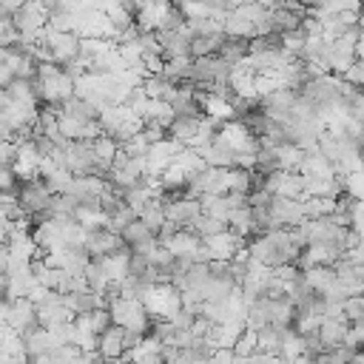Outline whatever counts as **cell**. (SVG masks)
Returning a JSON list of instances; mask_svg holds the SVG:
<instances>
[{
  "instance_id": "11",
  "label": "cell",
  "mask_w": 364,
  "mask_h": 364,
  "mask_svg": "<svg viewBox=\"0 0 364 364\" xmlns=\"http://www.w3.org/2000/svg\"><path fill=\"white\" fill-rule=\"evenodd\" d=\"M80 202H102V196L111 191V182L100 173H80L74 176L71 188H68Z\"/></svg>"
},
{
  "instance_id": "18",
  "label": "cell",
  "mask_w": 364,
  "mask_h": 364,
  "mask_svg": "<svg viewBox=\"0 0 364 364\" xmlns=\"http://www.w3.org/2000/svg\"><path fill=\"white\" fill-rule=\"evenodd\" d=\"M159 245H165L173 256H191L193 259V253L199 250V245H202V236L196 233V230H191V228H176L171 236H165Z\"/></svg>"
},
{
  "instance_id": "1",
  "label": "cell",
  "mask_w": 364,
  "mask_h": 364,
  "mask_svg": "<svg viewBox=\"0 0 364 364\" xmlns=\"http://www.w3.org/2000/svg\"><path fill=\"white\" fill-rule=\"evenodd\" d=\"M34 88L43 105H63L68 97H74V77L54 60L37 63Z\"/></svg>"
},
{
  "instance_id": "45",
  "label": "cell",
  "mask_w": 364,
  "mask_h": 364,
  "mask_svg": "<svg viewBox=\"0 0 364 364\" xmlns=\"http://www.w3.org/2000/svg\"><path fill=\"white\" fill-rule=\"evenodd\" d=\"M11 136H14V128L0 117V139H11Z\"/></svg>"
},
{
  "instance_id": "9",
  "label": "cell",
  "mask_w": 364,
  "mask_h": 364,
  "mask_svg": "<svg viewBox=\"0 0 364 364\" xmlns=\"http://www.w3.org/2000/svg\"><path fill=\"white\" fill-rule=\"evenodd\" d=\"M179 142H173L171 136H165V139H159V142H151V148H148V154H145V173L148 176H159L173 159H176V154H179Z\"/></svg>"
},
{
  "instance_id": "27",
  "label": "cell",
  "mask_w": 364,
  "mask_h": 364,
  "mask_svg": "<svg viewBox=\"0 0 364 364\" xmlns=\"http://www.w3.org/2000/svg\"><path fill=\"white\" fill-rule=\"evenodd\" d=\"M142 88H145V94L154 97V100H171V97L176 94V82L168 80L165 74H145V77H142Z\"/></svg>"
},
{
  "instance_id": "5",
  "label": "cell",
  "mask_w": 364,
  "mask_h": 364,
  "mask_svg": "<svg viewBox=\"0 0 364 364\" xmlns=\"http://www.w3.org/2000/svg\"><path fill=\"white\" fill-rule=\"evenodd\" d=\"M142 176H145V156H128V154L119 148V154H117L114 162H111L108 182L122 193L125 188L136 185Z\"/></svg>"
},
{
  "instance_id": "35",
  "label": "cell",
  "mask_w": 364,
  "mask_h": 364,
  "mask_svg": "<svg viewBox=\"0 0 364 364\" xmlns=\"http://www.w3.org/2000/svg\"><path fill=\"white\" fill-rule=\"evenodd\" d=\"M304 216L316 219V216H330L333 213V199L330 196H304Z\"/></svg>"
},
{
  "instance_id": "33",
  "label": "cell",
  "mask_w": 364,
  "mask_h": 364,
  "mask_svg": "<svg viewBox=\"0 0 364 364\" xmlns=\"http://www.w3.org/2000/svg\"><path fill=\"white\" fill-rule=\"evenodd\" d=\"M282 168V162H279V151L276 148H267V145H259L256 148V165H253V171H259V173H273V171H279Z\"/></svg>"
},
{
  "instance_id": "6",
  "label": "cell",
  "mask_w": 364,
  "mask_h": 364,
  "mask_svg": "<svg viewBox=\"0 0 364 364\" xmlns=\"http://www.w3.org/2000/svg\"><path fill=\"white\" fill-rule=\"evenodd\" d=\"M43 43L51 48V57L60 65H65V63H71V60L80 57V34L77 31H63V28H54L48 23L43 28Z\"/></svg>"
},
{
  "instance_id": "8",
  "label": "cell",
  "mask_w": 364,
  "mask_h": 364,
  "mask_svg": "<svg viewBox=\"0 0 364 364\" xmlns=\"http://www.w3.org/2000/svg\"><path fill=\"white\" fill-rule=\"evenodd\" d=\"M304 216V202L290 199V196H276L270 199V228H296L301 225Z\"/></svg>"
},
{
  "instance_id": "44",
  "label": "cell",
  "mask_w": 364,
  "mask_h": 364,
  "mask_svg": "<svg viewBox=\"0 0 364 364\" xmlns=\"http://www.w3.org/2000/svg\"><path fill=\"white\" fill-rule=\"evenodd\" d=\"M23 3H26V0H0V9H3L6 14H14V11H17Z\"/></svg>"
},
{
  "instance_id": "29",
  "label": "cell",
  "mask_w": 364,
  "mask_h": 364,
  "mask_svg": "<svg viewBox=\"0 0 364 364\" xmlns=\"http://www.w3.org/2000/svg\"><path fill=\"white\" fill-rule=\"evenodd\" d=\"M65 114H71L74 119H80V122H91V119H97L100 117V111L85 100V97H80V94H74V97H68L63 105H60Z\"/></svg>"
},
{
  "instance_id": "20",
  "label": "cell",
  "mask_w": 364,
  "mask_h": 364,
  "mask_svg": "<svg viewBox=\"0 0 364 364\" xmlns=\"http://www.w3.org/2000/svg\"><path fill=\"white\" fill-rule=\"evenodd\" d=\"M202 156H205L208 165H216V168H230V165H236V148H233L222 134H216V136L210 139V145L202 151Z\"/></svg>"
},
{
  "instance_id": "46",
  "label": "cell",
  "mask_w": 364,
  "mask_h": 364,
  "mask_svg": "<svg viewBox=\"0 0 364 364\" xmlns=\"http://www.w3.org/2000/svg\"><path fill=\"white\" fill-rule=\"evenodd\" d=\"M9 102H11V94H9V88H0V111H3Z\"/></svg>"
},
{
  "instance_id": "30",
  "label": "cell",
  "mask_w": 364,
  "mask_h": 364,
  "mask_svg": "<svg viewBox=\"0 0 364 364\" xmlns=\"http://www.w3.org/2000/svg\"><path fill=\"white\" fill-rule=\"evenodd\" d=\"M85 279H88V287H94L97 293H102V299H105V290L114 284L111 279H108V273H105V267H102V262L97 259V256H91V262L85 264Z\"/></svg>"
},
{
  "instance_id": "49",
  "label": "cell",
  "mask_w": 364,
  "mask_h": 364,
  "mask_svg": "<svg viewBox=\"0 0 364 364\" xmlns=\"http://www.w3.org/2000/svg\"><path fill=\"white\" fill-rule=\"evenodd\" d=\"M361 296H364V287H361Z\"/></svg>"
},
{
  "instance_id": "23",
  "label": "cell",
  "mask_w": 364,
  "mask_h": 364,
  "mask_svg": "<svg viewBox=\"0 0 364 364\" xmlns=\"http://www.w3.org/2000/svg\"><path fill=\"white\" fill-rule=\"evenodd\" d=\"M304 276L316 293H330L333 287H338V273L333 264H313L304 270Z\"/></svg>"
},
{
  "instance_id": "19",
  "label": "cell",
  "mask_w": 364,
  "mask_h": 364,
  "mask_svg": "<svg viewBox=\"0 0 364 364\" xmlns=\"http://www.w3.org/2000/svg\"><path fill=\"white\" fill-rule=\"evenodd\" d=\"M97 350L102 358H125V327L122 324H108L102 333H100V341H97Z\"/></svg>"
},
{
  "instance_id": "16",
  "label": "cell",
  "mask_w": 364,
  "mask_h": 364,
  "mask_svg": "<svg viewBox=\"0 0 364 364\" xmlns=\"http://www.w3.org/2000/svg\"><path fill=\"white\" fill-rule=\"evenodd\" d=\"M355 40L353 37H336L330 40V51H327V68L336 71V74H344L353 63H355Z\"/></svg>"
},
{
  "instance_id": "22",
  "label": "cell",
  "mask_w": 364,
  "mask_h": 364,
  "mask_svg": "<svg viewBox=\"0 0 364 364\" xmlns=\"http://www.w3.org/2000/svg\"><path fill=\"white\" fill-rule=\"evenodd\" d=\"M199 119L202 117H193V114H176L173 122L168 125V136L173 142H179V145H188L199 131Z\"/></svg>"
},
{
  "instance_id": "47",
  "label": "cell",
  "mask_w": 364,
  "mask_h": 364,
  "mask_svg": "<svg viewBox=\"0 0 364 364\" xmlns=\"http://www.w3.org/2000/svg\"><path fill=\"white\" fill-rule=\"evenodd\" d=\"M301 3H304V6H307V9H310V6H318V3H321V0H301Z\"/></svg>"
},
{
  "instance_id": "14",
  "label": "cell",
  "mask_w": 364,
  "mask_h": 364,
  "mask_svg": "<svg viewBox=\"0 0 364 364\" xmlns=\"http://www.w3.org/2000/svg\"><path fill=\"white\" fill-rule=\"evenodd\" d=\"M205 242V247L210 250V259H233L242 247H245V236H239L236 230H219V233H213V236H208V239H202Z\"/></svg>"
},
{
  "instance_id": "41",
  "label": "cell",
  "mask_w": 364,
  "mask_h": 364,
  "mask_svg": "<svg viewBox=\"0 0 364 364\" xmlns=\"http://www.w3.org/2000/svg\"><path fill=\"white\" fill-rule=\"evenodd\" d=\"M350 228H355V230L364 233V199H353V208H350Z\"/></svg>"
},
{
  "instance_id": "42",
  "label": "cell",
  "mask_w": 364,
  "mask_h": 364,
  "mask_svg": "<svg viewBox=\"0 0 364 364\" xmlns=\"http://www.w3.org/2000/svg\"><path fill=\"white\" fill-rule=\"evenodd\" d=\"M347 256H350L353 262H358V264H364V239H361V242H358V245H355L353 250H347Z\"/></svg>"
},
{
  "instance_id": "4",
  "label": "cell",
  "mask_w": 364,
  "mask_h": 364,
  "mask_svg": "<svg viewBox=\"0 0 364 364\" xmlns=\"http://www.w3.org/2000/svg\"><path fill=\"white\" fill-rule=\"evenodd\" d=\"M142 301H145L151 318H171L182 307V290L171 279H162V282L151 284V290L145 293Z\"/></svg>"
},
{
  "instance_id": "15",
  "label": "cell",
  "mask_w": 364,
  "mask_h": 364,
  "mask_svg": "<svg viewBox=\"0 0 364 364\" xmlns=\"http://www.w3.org/2000/svg\"><path fill=\"white\" fill-rule=\"evenodd\" d=\"M23 341H26V350H28V358L31 361H48V353L60 344L54 338V333L48 327H43V324H37L28 333H23Z\"/></svg>"
},
{
  "instance_id": "24",
  "label": "cell",
  "mask_w": 364,
  "mask_h": 364,
  "mask_svg": "<svg viewBox=\"0 0 364 364\" xmlns=\"http://www.w3.org/2000/svg\"><path fill=\"white\" fill-rule=\"evenodd\" d=\"M216 54H219L228 65L245 63L247 54H250V40H247V37H230V34H225V40H222V46H219Z\"/></svg>"
},
{
  "instance_id": "26",
  "label": "cell",
  "mask_w": 364,
  "mask_h": 364,
  "mask_svg": "<svg viewBox=\"0 0 364 364\" xmlns=\"http://www.w3.org/2000/svg\"><path fill=\"white\" fill-rule=\"evenodd\" d=\"M74 219L82 225V228H102L108 222V213L102 208V202H80L74 208Z\"/></svg>"
},
{
  "instance_id": "40",
  "label": "cell",
  "mask_w": 364,
  "mask_h": 364,
  "mask_svg": "<svg viewBox=\"0 0 364 364\" xmlns=\"http://www.w3.org/2000/svg\"><path fill=\"white\" fill-rule=\"evenodd\" d=\"M344 191L355 199H364V168L353 171V173H344Z\"/></svg>"
},
{
  "instance_id": "32",
  "label": "cell",
  "mask_w": 364,
  "mask_h": 364,
  "mask_svg": "<svg viewBox=\"0 0 364 364\" xmlns=\"http://www.w3.org/2000/svg\"><path fill=\"white\" fill-rule=\"evenodd\" d=\"M173 117H176V114H173V105H171L168 100H154V97H151V102H148L142 119H145V122H159V125L168 128V125L173 122Z\"/></svg>"
},
{
  "instance_id": "43",
  "label": "cell",
  "mask_w": 364,
  "mask_h": 364,
  "mask_svg": "<svg viewBox=\"0 0 364 364\" xmlns=\"http://www.w3.org/2000/svg\"><path fill=\"white\" fill-rule=\"evenodd\" d=\"M11 80H14V71H11L6 63H0V88H6Z\"/></svg>"
},
{
  "instance_id": "39",
  "label": "cell",
  "mask_w": 364,
  "mask_h": 364,
  "mask_svg": "<svg viewBox=\"0 0 364 364\" xmlns=\"http://www.w3.org/2000/svg\"><path fill=\"white\" fill-rule=\"evenodd\" d=\"M341 316H344L347 321H358V318H364V296H361V293L347 296L344 304H341Z\"/></svg>"
},
{
  "instance_id": "37",
  "label": "cell",
  "mask_w": 364,
  "mask_h": 364,
  "mask_svg": "<svg viewBox=\"0 0 364 364\" xmlns=\"http://www.w3.org/2000/svg\"><path fill=\"white\" fill-rule=\"evenodd\" d=\"M148 102H151V97L145 94V88H142V85H134V88L128 91V97H125V105H128V108H131L136 117H145Z\"/></svg>"
},
{
  "instance_id": "28",
  "label": "cell",
  "mask_w": 364,
  "mask_h": 364,
  "mask_svg": "<svg viewBox=\"0 0 364 364\" xmlns=\"http://www.w3.org/2000/svg\"><path fill=\"white\" fill-rule=\"evenodd\" d=\"M136 216H139V219H142V222L156 233V230L168 222V216H165V199H162V196H151V199L139 208V213H136Z\"/></svg>"
},
{
  "instance_id": "48",
  "label": "cell",
  "mask_w": 364,
  "mask_h": 364,
  "mask_svg": "<svg viewBox=\"0 0 364 364\" xmlns=\"http://www.w3.org/2000/svg\"><path fill=\"white\" fill-rule=\"evenodd\" d=\"M3 250H6V236L0 233V253H3Z\"/></svg>"
},
{
  "instance_id": "31",
  "label": "cell",
  "mask_w": 364,
  "mask_h": 364,
  "mask_svg": "<svg viewBox=\"0 0 364 364\" xmlns=\"http://www.w3.org/2000/svg\"><path fill=\"white\" fill-rule=\"evenodd\" d=\"M225 40V31H216V34H193L191 40V57H205V54H216L219 46Z\"/></svg>"
},
{
  "instance_id": "13",
  "label": "cell",
  "mask_w": 364,
  "mask_h": 364,
  "mask_svg": "<svg viewBox=\"0 0 364 364\" xmlns=\"http://www.w3.org/2000/svg\"><path fill=\"white\" fill-rule=\"evenodd\" d=\"M40 162H43V154H40V151L34 148V142L28 139V142L17 145V154H14L11 171H14V176H17L20 182H26V179L40 176Z\"/></svg>"
},
{
  "instance_id": "38",
  "label": "cell",
  "mask_w": 364,
  "mask_h": 364,
  "mask_svg": "<svg viewBox=\"0 0 364 364\" xmlns=\"http://www.w3.org/2000/svg\"><path fill=\"white\" fill-rule=\"evenodd\" d=\"M119 148H122L128 156H145V154H148V148H151V142H148V136H145L142 131H136V134H131Z\"/></svg>"
},
{
  "instance_id": "7",
  "label": "cell",
  "mask_w": 364,
  "mask_h": 364,
  "mask_svg": "<svg viewBox=\"0 0 364 364\" xmlns=\"http://www.w3.org/2000/svg\"><path fill=\"white\" fill-rule=\"evenodd\" d=\"M37 304V318L43 327H54V324H63V321H71L77 313L65 304V296L60 290H48Z\"/></svg>"
},
{
  "instance_id": "12",
  "label": "cell",
  "mask_w": 364,
  "mask_h": 364,
  "mask_svg": "<svg viewBox=\"0 0 364 364\" xmlns=\"http://www.w3.org/2000/svg\"><path fill=\"white\" fill-rule=\"evenodd\" d=\"M6 321H9L20 336L28 333L31 327L40 324V318H37V304H34L28 296L11 299V301H9V316H6Z\"/></svg>"
},
{
  "instance_id": "17",
  "label": "cell",
  "mask_w": 364,
  "mask_h": 364,
  "mask_svg": "<svg viewBox=\"0 0 364 364\" xmlns=\"http://www.w3.org/2000/svg\"><path fill=\"white\" fill-rule=\"evenodd\" d=\"M122 245H125L122 236L117 230L105 228V225L102 228H88V233H85V250L91 256H105V253H111V250H117Z\"/></svg>"
},
{
  "instance_id": "36",
  "label": "cell",
  "mask_w": 364,
  "mask_h": 364,
  "mask_svg": "<svg viewBox=\"0 0 364 364\" xmlns=\"http://www.w3.org/2000/svg\"><path fill=\"white\" fill-rule=\"evenodd\" d=\"M233 350H236V358H239V361H247V358H250V355L259 350V341H256V330H247V327H245V333L236 338Z\"/></svg>"
},
{
  "instance_id": "2",
  "label": "cell",
  "mask_w": 364,
  "mask_h": 364,
  "mask_svg": "<svg viewBox=\"0 0 364 364\" xmlns=\"http://www.w3.org/2000/svg\"><path fill=\"white\" fill-rule=\"evenodd\" d=\"M222 26H225V34H230V37H247L250 40L256 34H267V9L259 0L233 6L222 17Z\"/></svg>"
},
{
  "instance_id": "21",
  "label": "cell",
  "mask_w": 364,
  "mask_h": 364,
  "mask_svg": "<svg viewBox=\"0 0 364 364\" xmlns=\"http://www.w3.org/2000/svg\"><path fill=\"white\" fill-rule=\"evenodd\" d=\"M347 327H350V321L344 316H324L321 324H318L321 344L324 347H338L344 341V336H347Z\"/></svg>"
},
{
  "instance_id": "34",
  "label": "cell",
  "mask_w": 364,
  "mask_h": 364,
  "mask_svg": "<svg viewBox=\"0 0 364 364\" xmlns=\"http://www.w3.org/2000/svg\"><path fill=\"white\" fill-rule=\"evenodd\" d=\"M230 225L225 222V219H216V216H210V213H199L196 216V222L191 225V230H196L202 239H208V236H213V233H219V230H228Z\"/></svg>"
},
{
  "instance_id": "25",
  "label": "cell",
  "mask_w": 364,
  "mask_h": 364,
  "mask_svg": "<svg viewBox=\"0 0 364 364\" xmlns=\"http://www.w3.org/2000/svg\"><path fill=\"white\" fill-rule=\"evenodd\" d=\"M63 296H65V304H68L74 313H91L94 307H102V304H105L102 293H97L94 287H82V290L63 293Z\"/></svg>"
},
{
  "instance_id": "10",
  "label": "cell",
  "mask_w": 364,
  "mask_h": 364,
  "mask_svg": "<svg viewBox=\"0 0 364 364\" xmlns=\"http://www.w3.org/2000/svg\"><path fill=\"white\" fill-rule=\"evenodd\" d=\"M199 213H202V205H199L196 196L185 193V196H176V199H165V216L176 228H191Z\"/></svg>"
},
{
  "instance_id": "3",
  "label": "cell",
  "mask_w": 364,
  "mask_h": 364,
  "mask_svg": "<svg viewBox=\"0 0 364 364\" xmlns=\"http://www.w3.org/2000/svg\"><path fill=\"white\" fill-rule=\"evenodd\" d=\"M105 307H108L114 324L134 327V330H142V333L151 327V313H148V307H145L142 299H131V296H105Z\"/></svg>"
}]
</instances>
